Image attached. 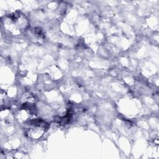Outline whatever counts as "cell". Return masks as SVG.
<instances>
[{
    "label": "cell",
    "mask_w": 159,
    "mask_h": 159,
    "mask_svg": "<svg viewBox=\"0 0 159 159\" xmlns=\"http://www.w3.org/2000/svg\"><path fill=\"white\" fill-rule=\"evenodd\" d=\"M4 25L7 30H11L14 34L22 32L27 27V20L19 13L9 14L4 21Z\"/></svg>",
    "instance_id": "6da1fadb"
}]
</instances>
